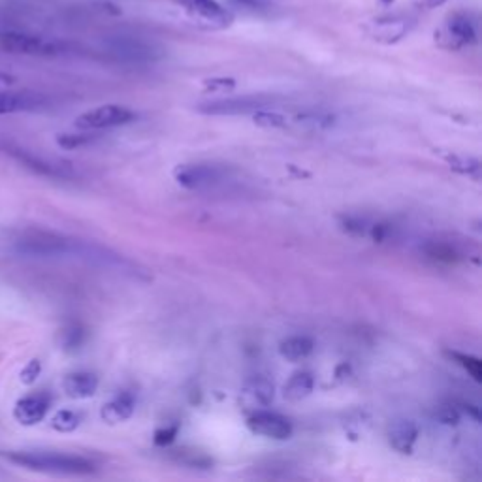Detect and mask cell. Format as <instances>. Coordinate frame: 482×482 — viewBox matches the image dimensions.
Instances as JSON below:
<instances>
[{
  "label": "cell",
  "mask_w": 482,
  "mask_h": 482,
  "mask_svg": "<svg viewBox=\"0 0 482 482\" xmlns=\"http://www.w3.org/2000/svg\"><path fill=\"white\" fill-rule=\"evenodd\" d=\"M0 458L21 469L63 475V477H87L96 473V466L89 458L76 454L45 452V450H0Z\"/></svg>",
  "instance_id": "6da1fadb"
},
{
  "label": "cell",
  "mask_w": 482,
  "mask_h": 482,
  "mask_svg": "<svg viewBox=\"0 0 482 482\" xmlns=\"http://www.w3.org/2000/svg\"><path fill=\"white\" fill-rule=\"evenodd\" d=\"M0 52L10 55L52 59L66 55L68 45L59 40H50L36 34H27L19 31H0Z\"/></svg>",
  "instance_id": "7a4b0ae2"
},
{
  "label": "cell",
  "mask_w": 482,
  "mask_h": 482,
  "mask_svg": "<svg viewBox=\"0 0 482 482\" xmlns=\"http://www.w3.org/2000/svg\"><path fill=\"white\" fill-rule=\"evenodd\" d=\"M234 170L227 164L215 162H190L179 164L174 170L178 185L188 190H209L230 181Z\"/></svg>",
  "instance_id": "3957f363"
},
{
  "label": "cell",
  "mask_w": 482,
  "mask_h": 482,
  "mask_svg": "<svg viewBox=\"0 0 482 482\" xmlns=\"http://www.w3.org/2000/svg\"><path fill=\"white\" fill-rule=\"evenodd\" d=\"M0 149H3L8 157H12L15 162H19L23 168L34 172L36 176H42L47 179H59V181H72V179L80 178L78 170L72 164L40 157L25 148L15 146V143H3Z\"/></svg>",
  "instance_id": "277c9868"
},
{
  "label": "cell",
  "mask_w": 482,
  "mask_h": 482,
  "mask_svg": "<svg viewBox=\"0 0 482 482\" xmlns=\"http://www.w3.org/2000/svg\"><path fill=\"white\" fill-rule=\"evenodd\" d=\"M438 47L445 52H460L468 45H473L477 42V29L475 23L468 14L456 12L450 14L443 25L433 33Z\"/></svg>",
  "instance_id": "5b68a950"
},
{
  "label": "cell",
  "mask_w": 482,
  "mask_h": 482,
  "mask_svg": "<svg viewBox=\"0 0 482 482\" xmlns=\"http://www.w3.org/2000/svg\"><path fill=\"white\" fill-rule=\"evenodd\" d=\"M174 3L187 12V15L195 21V25L204 29L219 31L234 23V14L217 5L215 0H174Z\"/></svg>",
  "instance_id": "8992f818"
},
{
  "label": "cell",
  "mask_w": 482,
  "mask_h": 482,
  "mask_svg": "<svg viewBox=\"0 0 482 482\" xmlns=\"http://www.w3.org/2000/svg\"><path fill=\"white\" fill-rule=\"evenodd\" d=\"M134 119L136 113L132 110L119 104H106L82 113L76 119V127L82 130H104L129 125Z\"/></svg>",
  "instance_id": "52a82bcc"
},
{
  "label": "cell",
  "mask_w": 482,
  "mask_h": 482,
  "mask_svg": "<svg viewBox=\"0 0 482 482\" xmlns=\"http://www.w3.org/2000/svg\"><path fill=\"white\" fill-rule=\"evenodd\" d=\"M106 47L113 57L125 63H132V64H148L162 57V52L157 45L143 42L140 38H132V36L110 38L106 42Z\"/></svg>",
  "instance_id": "ba28073f"
},
{
  "label": "cell",
  "mask_w": 482,
  "mask_h": 482,
  "mask_svg": "<svg viewBox=\"0 0 482 482\" xmlns=\"http://www.w3.org/2000/svg\"><path fill=\"white\" fill-rule=\"evenodd\" d=\"M272 99L268 96H236V99H219V101H209L202 102L197 106V111L202 115H253L258 110L270 108Z\"/></svg>",
  "instance_id": "9c48e42d"
},
{
  "label": "cell",
  "mask_w": 482,
  "mask_h": 482,
  "mask_svg": "<svg viewBox=\"0 0 482 482\" xmlns=\"http://www.w3.org/2000/svg\"><path fill=\"white\" fill-rule=\"evenodd\" d=\"M247 428L255 433V436H262L275 441H284L293 438V424L288 419H284L279 413L272 411H253V415L247 419Z\"/></svg>",
  "instance_id": "30bf717a"
},
{
  "label": "cell",
  "mask_w": 482,
  "mask_h": 482,
  "mask_svg": "<svg viewBox=\"0 0 482 482\" xmlns=\"http://www.w3.org/2000/svg\"><path fill=\"white\" fill-rule=\"evenodd\" d=\"M411 27H413V23L405 17L387 15V17H377L370 21L364 27V31L373 42L392 45L403 40L409 34V31H411Z\"/></svg>",
  "instance_id": "8fae6325"
},
{
  "label": "cell",
  "mask_w": 482,
  "mask_h": 482,
  "mask_svg": "<svg viewBox=\"0 0 482 482\" xmlns=\"http://www.w3.org/2000/svg\"><path fill=\"white\" fill-rule=\"evenodd\" d=\"M50 99L45 94L36 91H8L0 89V115L12 113H27V111H40L47 108Z\"/></svg>",
  "instance_id": "7c38bea8"
},
{
  "label": "cell",
  "mask_w": 482,
  "mask_h": 482,
  "mask_svg": "<svg viewBox=\"0 0 482 482\" xmlns=\"http://www.w3.org/2000/svg\"><path fill=\"white\" fill-rule=\"evenodd\" d=\"M52 398L47 394H31L21 398L14 407V419L21 426H34L42 422L50 411Z\"/></svg>",
  "instance_id": "4fadbf2b"
},
{
  "label": "cell",
  "mask_w": 482,
  "mask_h": 482,
  "mask_svg": "<svg viewBox=\"0 0 482 482\" xmlns=\"http://www.w3.org/2000/svg\"><path fill=\"white\" fill-rule=\"evenodd\" d=\"M389 445L400 454H411L419 441V426L409 419H396L387 428Z\"/></svg>",
  "instance_id": "5bb4252c"
},
{
  "label": "cell",
  "mask_w": 482,
  "mask_h": 482,
  "mask_svg": "<svg viewBox=\"0 0 482 482\" xmlns=\"http://www.w3.org/2000/svg\"><path fill=\"white\" fill-rule=\"evenodd\" d=\"M337 119L333 113L323 111V110H307L302 113H296L294 117H288V127H294L302 132H324L333 129Z\"/></svg>",
  "instance_id": "9a60e30c"
},
{
  "label": "cell",
  "mask_w": 482,
  "mask_h": 482,
  "mask_svg": "<svg viewBox=\"0 0 482 482\" xmlns=\"http://www.w3.org/2000/svg\"><path fill=\"white\" fill-rule=\"evenodd\" d=\"M272 401H274V384L266 377H255L247 381L244 390H241V403L253 409V411L268 407Z\"/></svg>",
  "instance_id": "2e32d148"
},
{
  "label": "cell",
  "mask_w": 482,
  "mask_h": 482,
  "mask_svg": "<svg viewBox=\"0 0 482 482\" xmlns=\"http://www.w3.org/2000/svg\"><path fill=\"white\" fill-rule=\"evenodd\" d=\"M63 389L68 398L74 400H87L99 390V377L91 371H76L64 377Z\"/></svg>",
  "instance_id": "e0dca14e"
},
{
  "label": "cell",
  "mask_w": 482,
  "mask_h": 482,
  "mask_svg": "<svg viewBox=\"0 0 482 482\" xmlns=\"http://www.w3.org/2000/svg\"><path fill=\"white\" fill-rule=\"evenodd\" d=\"M134 409H136L134 398L125 392V394L115 396L108 403H104L101 417L108 424H120L134 415Z\"/></svg>",
  "instance_id": "ac0fdd59"
},
{
  "label": "cell",
  "mask_w": 482,
  "mask_h": 482,
  "mask_svg": "<svg viewBox=\"0 0 482 482\" xmlns=\"http://www.w3.org/2000/svg\"><path fill=\"white\" fill-rule=\"evenodd\" d=\"M313 387H315L313 375L309 371H298L284 382L283 396L288 401H302L313 392Z\"/></svg>",
  "instance_id": "d6986e66"
},
{
  "label": "cell",
  "mask_w": 482,
  "mask_h": 482,
  "mask_svg": "<svg viewBox=\"0 0 482 482\" xmlns=\"http://www.w3.org/2000/svg\"><path fill=\"white\" fill-rule=\"evenodd\" d=\"M313 349H315V342H313L307 335L286 337V340H283L279 345L281 356L291 362L305 360L313 352Z\"/></svg>",
  "instance_id": "ffe728a7"
},
{
  "label": "cell",
  "mask_w": 482,
  "mask_h": 482,
  "mask_svg": "<svg viewBox=\"0 0 482 482\" xmlns=\"http://www.w3.org/2000/svg\"><path fill=\"white\" fill-rule=\"evenodd\" d=\"M448 164L454 172L462 174V176H468L475 181L480 179V162L477 159H471V157H464V155H448L447 157Z\"/></svg>",
  "instance_id": "44dd1931"
},
{
  "label": "cell",
  "mask_w": 482,
  "mask_h": 482,
  "mask_svg": "<svg viewBox=\"0 0 482 482\" xmlns=\"http://www.w3.org/2000/svg\"><path fill=\"white\" fill-rule=\"evenodd\" d=\"M255 125L264 127V129H286L288 127V117L281 111H274L270 108H264L253 113Z\"/></svg>",
  "instance_id": "7402d4cb"
},
{
  "label": "cell",
  "mask_w": 482,
  "mask_h": 482,
  "mask_svg": "<svg viewBox=\"0 0 482 482\" xmlns=\"http://www.w3.org/2000/svg\"><path fill=\"white\" fill-rule=\"evenodd\" d=\"M447 356L454 362V364H458L460 368H464L477 382L482 381V362L471 354H462L458 351H448Z\"/></svg>",
  "instance_id": "603a6c76"
},
{
  "label": "cell",
  "mask_w": 482,
  "mask_h": 482,
  "mask_svg": "<svg viewBox=\"0 0 482 482\" xmlns=\"http://www.w3.org/2000/svg\"><path fill=\"white\" fill-rule=\"evenodd\" d=\"M80 424H82V417L76 411H70V409L57 411L52 419V428L59 433H72L80 428Z\"/></svg>",
  "instance_id": "cb8c5ba5"
},
{
  "label": "cell",
  "mask_w": 482,
  "mask_h": 482,
  "mask_svg": "<svg viewBox=\"0 0 482 482\" xmlns=\"http://www.w3.org/2000/svg\"><path fill=\"white\" fill-rule=\"evenodd\" d=\"M424 253L428 255V258L443 264H454L458 260V253L448 244H439V241H431V244H428L424 247Z\"/></svg>",
  "instance_id": "d4e9b609"
},
{
  "label": "cell",
  "mask_w": 482,
  "mask_h": 482,
  "mask_svg": "<svg viewBox=\"0 0 482 482\" xmlns=\"http://www.w3.org/2000/svg\"><path fill=\"white\" fill-rule=\"evenodd\" d=\"M96 140L94 134H59L57 136V143L63 149H80V148H87L91 143Z\"/></svg>",
  "instance_id": "484cf974"
},
{
  "label": "cell",
  "mask_w": 482,
  "mask_h": 482,
  "mask_svg": "<svg viewBox=\"0 0 482 482\" xmlns=\"http://www.w3.org/2000/svg\"><path fill=\"white\" fill-rule=\"evenodd\" d=\"M83 343V330L80 326H68L63 332V345L66 351H74Z\"/></svg>",
  "instance_id": "4316f807"
},
{
  "label": "cell",
  "mask_w": 482,
  "mask_h": 482,
  "mask_svg": "<svg viewBox=\"0 0 482 482\" xmlns=\"http://www.w3.org/2000/svg\"><path fill=\"white\" fill-rule=\"evenodd\" d=\"M236 87V82L232 78H213L204 82V89L207 92H228Z\"/></svg>",
  "instance_id": "83f0119b"
},
{
  "label": "cell",
  "mask_w": 482,
  "mask_h": 482,
  "mask_svg": "<svg viewBox=\"0 0 482 482\" xmlns=\"http://www.w3.org/2000/svg\"><path fill=\"white\" fill-rule=\"evenodd\" d=\"M42 373V362L40 360H31L29 364L21 370V382H25V384H33L38 381Z\"/></svg>",
  "instance_id": "f1b7e54d"
},
{
  "label": "cell",
  "mask_w": 482,
  "mask_h": 482,
  "mask_svg": "<svg viewBox=\"0 0 482 482\" xmlns=\"http://www.w3.org/2000/svg\"><path fill=\"white\" fill-rule=\"evenodd\" d=\"M436 419L443 424H458L460 422V411L454 405H441L436 413Z\"/></svg>",
  "instance_id": "f546056e"
},
{
  "label": "cell",
  "mask_w": 482,
  "mask_h": 482,
  "mask_svg": "<svg viewBox=\"0 0 482 482\" xmlns=\"http://www.w3.org/2000/svg\"><path fill=\"white\" fill-rule=\"evenodd\" d=\"M178 436V426L174 428H162V429H157L155 433V443L164 447V445H170L174 441V438Z\"/></svg>",
  "instance_id": "4dcf8cb0"
},
{
  "label": "cell",
  "mask_w": 482,
  "mask_h": 482,
  "mask_svg": "<svg viewBox=\"0 0 482 482\" xmlns=\"http://www.w3.org/2000/svg\"><path fill=\"white\" fill-rule=\"evenodd\" d=\"M15 83H17V78L14 74H10V72L0 70V89H10Z\"/></svg>",
  "instance_id": "1f68e13d"
},
{
  "label": "cell",
  "mask_w": 482,
  "mask_h": 482,
  "mask_svg": "<svg viewBox=\"0 0 482 482\" xmlns=\"http://www.w3.org/2000/svg\"><path fill=\"white\" fill-rule=\"evenodd\" d=\"M420 6L426 8V10H433V8H438V6H443L447 0H419Z\"/></svg>",
  "instance_id": "d6a6232c"
},
{
  "label": "cell",
  "mask_w": 482,
  "mask_h": 482,
  "mask_svg": "<svg viewBox=\"0 0 482 482\" xmlns=\"http://www.w3.org/2000/svg\"><path fill=\"white\" fill-rule=\"evenodd\" d=\"M234 3L249 6V8H262L264 5H266V3H264V0H234Z\"/></svg>",
  "instance_id": "836d02e7"
},
{
  "label": "cell",
  "mask_w": 482,
  "mask_h": 482,
  "mask_svg": "<svg viewBox=\"0 0 482 482\" xmlns=\"http://www.w3.org/2000/svg\"><path fill=\"white\" fill-rule=\"evenodd\" d=\"M381 3H382V5H392L394 0H381Z\"/></svg>",
  "instance_id": "e575fe53"
}]
</instances>
